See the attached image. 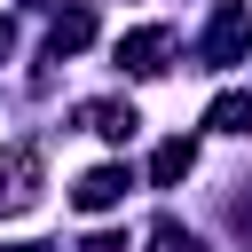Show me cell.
<instances>
[{
    "mask_svg": "<svg viewBox=\"0 0 252 252\" xmlns=\"http://www.w3.org/2000/svg\"><path fill=\"white\" fill-rule=\"evenodd\" d=\"M213 71H228V63H244L252 55V8L244 0H220L213 8V24H205V47H197Z\"/></svg>",
    "mask_w": 252,
    "mask_h": 252,
    "instance_id": "obj_1",
    "label": "cell"
},
{
    "mask_svg": "<svg viewBox=\"0 0 252 252\" xmlns=\"http://www.w3.org/2000/svg\"><path fill=\"white\" fill-rule=\"evenodd\" d=\"M24 205H39V150L32 142L0 150V213H24Z\"/></svg>",
    "mask_w": 252,
    "mask_h": 252,
    "instance_id": "obj_2",
    "label": "cell"
},
{
    "mask_svg": "<svg viewBox=\"0 0 252 252\" xmlns=\"http://www.w3.org/2000/svg\"><path fill=\"white\" fill-rule=\"evenodd\" d=\"M118 63L142 71V79H158V71L173 63V32H165V24H134V32L118 39Z\"/></svg>",
    "mask_w": 252,
    "mask_h": 252,
    "instance_id": "obj_3",
    "label": "cell"
},
{
    "mask_svg": "<svg viewBox=\"0 0 252 252\" xmlns=\"http://www.w3.org/2000/svg\"><path fill=\"white\" fill-rule=\"evenodd\" d=\"M126 189H134V181H126V165H94V173H79L71 205H79V213H110V205H118Z\"/></svg>",
    "mask_w": 252,
    "mask_h": 252,
    "instance_id": "obj_4",
    "label": "cell"
},
{
    "mask_svg": "<svg viewBox=\"0 0 252 252\" xmlns=\"http://www.w3.org/2000/svg\"><path fill=\"white\" fill-rule=\"evenodd\" d=\"M94 39V8H63L55 24H47V63H63V55H79Z\"/></svg>",
    "mask_w": 252,
    "mask_h": 252,
    "instance_id": "obj_5",
    "label": "cell"
},
{
    "mask_svg": "<svg viewBox=\"0 0 252 252\" xmlns=\"http://www.w3.org/2000/svg\"><path fill=\"white\" fill-rule=\"evenodd\" d=\"M79 126H87V134H102V142H126L142 118H134V102H79Z\"/></svg>",
    "mask_w": 252,
    "mask_h": 252,
    "instance_id": "obj_6",
    "label": "cell"
},
{
    "mask_svg": "<svg viewBox=\"0 0 252 252\" xmlns=\"http://www.w3.org/2000/svg\"><path fill=\"white\" fill-rule=\"evenodd\" d=\"M189 173H197V142H189V134L158 142V158H150V181H158V189H173V181H189Z\"/></svg>",
    "mask_w": 252,
    "mask_h": 252,
    "instance_id": "obj_7",
    "label": "cell"
},
{
    "mask_svg": "<svg viewBox=\"0 0 252 252\" xmlns=\"http://www.w3.org/2000/svg\"><path fill=\"white\" fill-rule=\"evenodd\" d=\"M205 126H220V134H252V94H220V102L205 110Z\"/></svg>",
    "mask_w": 252,
    "mask_h": 252,
    "instance_id": "obj_8",
    "label": "cell"
},
{
    "mask_svg": "<svg viewBox=\"0 0 252 252\" xmlns=\"http://www.w3.org/2000/svg\"><path fill=\"white\" fill-rule=\"evenodd\" d=\"M150 252H205V244H197V228H181L173 213H158L150 220Z\"/></svg>",
    "mask_w": 252,
    "mask_h": 252,
    "instance_id": "obj_9",
    "label": "cell"
},
{
    "mask_svg": "<svg viewBox=\"0 0 252 252\" xmlns=\"http://www.w3.org/2000/svg\"><path fill=\"white\" fill-rule=\"evenodd\" d=\"M79 252H126V236H110V228H102V236H87Z\"/></svg>",
    "mask_w": 252,
    "mask_h": 252,
    "instance_id": "obj_10",
    "label": "cell"
},
{
    "mask_svg": "<svg viewBox=\"0 0 252 252\" xmlns=\"http://www.w3.org/2000/svg\"><path fill=\"white\" fill-rule=\"evenodd\" d=\"M8 55H16V24L0 16V63H8Z\"/></svg>",
    "mask_w": 252,
    "mask_h": 252,
    "instance_id": "obj_11",
    "label": "cell"
},
{
    "mask_svg": "<svg viewBox=\"0 0 252 252\" xmlns=\"http://www.w3.org/2000/svg\"><path fill=\"white\" fill-rule=\"evenodd\" d=\"M8 252H47V244H8Z\"/></svg>",
    "mask_w": 252,
    "mask_h": 252,
    "instance_id": "obj_12",
    "label": "cell"
}]
</instances>
